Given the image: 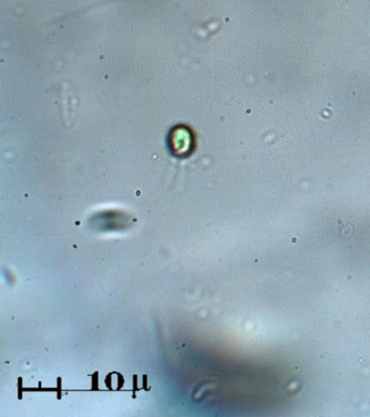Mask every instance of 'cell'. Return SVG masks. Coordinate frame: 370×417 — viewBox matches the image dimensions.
<instances>
[{
    "mask_svg": "<svg viewBox=\"0 0 370 417\" xmlns=\"http://www.w3.org/2000/svg\"><path fill=\"white\" fill-rule=\"evenodd\" d=\"M172 152L179 158H186L194 150L195 139L191 130L186 126H177L172 130L169 136Z\"/></svg>",
    "mask_w": 370,
    "mask_h": 417,
    "instance_id": "1",
    "label": "cell"
}]
</instances>
